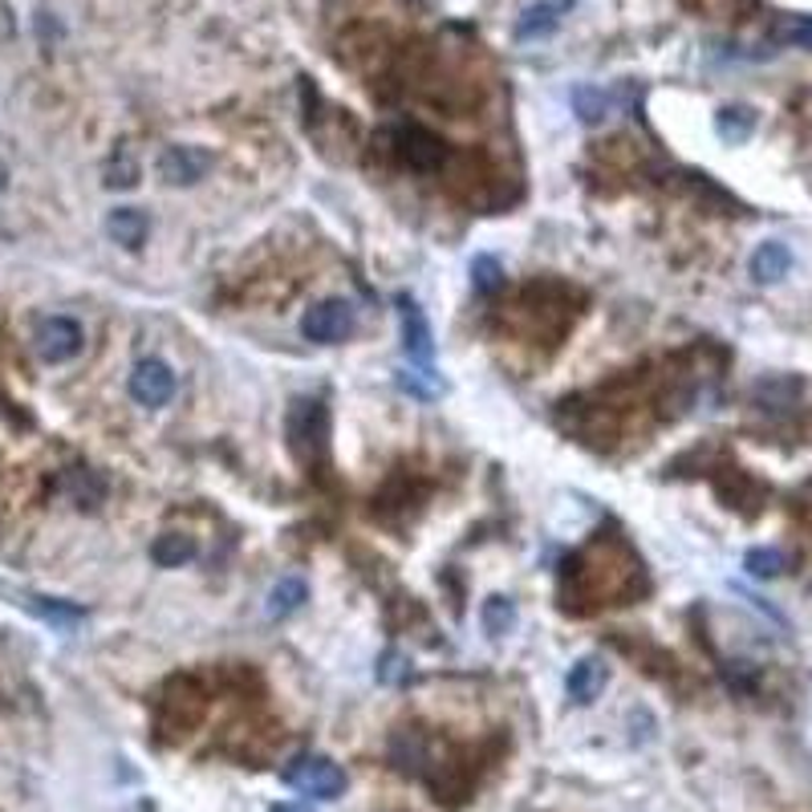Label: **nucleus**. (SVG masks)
Listing matches in <instances>:
<instances>
[{
  "label": "nucleus",
  "mask_w": 812,
  "mask_h": 812,
  "mask_svg": "<svg viewBox=\"0 0 812 812\" xmlns=\"http://www.w3.org/2000/svg\"><path fill=\"white\" fill-rule=\"evenodd\" d=\"M285 785L297 788V792H305V797L337 800L342 792H346V772H342L330 756L305 752V756H297L293 764L285 768Z\"/></svg>",
  "instance_id": "1"
},
{
  "label": "nucleus",
  "mask_w": 812,
  "mask_h": 812,
  "mask_svg": "<svg viewBox=\"0 0 812 812\" xmlns=\"http://www.w3.org/2000/svg\"><path fill=\"white\" fill-rule=\"evenodd\" d=\"M354 305L349 301H321V305H313L301 318V333H305L309 342H321V346H333V342H342V337H349L354 333Z\"/></svg>",
  "instance_id": "2"
},
{
  "label": "nucleus",
  "mask_w": 812,
  "mask_h": 812,
  "mask_svg": "<svg viewBox=\"0 0 812 812\" xmlns=\"http://www.w3.org/2000/svg\"><path fill=\"white\" fill-rule=\"evenodd\" d=\"M81 325L69 318H49L41 321L37 333H33V346H37V358L49 361V366H62V361L78 358L81 354Z\"/></svg>",
  "instance_id": "3"
},
{
  "label": "nucleus",
  "mask_w": 812,
  "mask_h": 812,
  "mask_svg": "<svg viewBox=\"0 0 812 812\" xmlns=\"http://www.w3.org/2000/svg\"><path fill=\"white\" fill-rule=\"evenodd\" d=\"M394 151H399V159L414 171H435L443 159H447V147H443V138H435L431 131L423 126H399L394 131Z\"/></svg>",
  "instance_id": "4"
},
{
  "label": "nucleus",
  "mask_w": 812,
  "mask_h": 812,
  "mask_svg": "<svg viewBox=\"0 0 812 812\" xmlns=\"http://www.w3.org/2000/svg\"><path fill=\"white\" fill-rule=\"evenodd\" d=\"M212 171V155L203 147H167L159 155V179L167 187H191Z\"/></svg>",
  "instance_id": "5"
},
{
  "label": "nucleus",
  "mask_w": 812,
  "mask_h": 812,
  "mask_svg": "<svg viewBox=\"0 0 812 812\" xmlns=\"http://www.w3.org/2000/svg\"><path fill=\"white\" fill-rule=\"evenodd\" d=\"M131 394H134V402H143V407H163V402H171V394H175L171 366L159 358H143L131 374Z\"/></svg>",
  "instance_id": "6"
},
{
  "label": "nucleus",
  "mask_w": 812,
  "mask_h": 812,
  "mask_svg": "<svg viewBox=\"0 0 812 812\" xmlns=\"http://www.w3.org/2000/svg\"><path fill=\"white\" fill-rule=\"evenodd\" d=\"M399 318H402V349L414 366L431 370V354H435V342H431V325H426L423 309L414 305L411 297H399Z\"/></svg>",
  "instance_id": "7"
},
{
  "label": "nucleus",
  "mask_w": 812,
  "mask_h": 812,
  "mask_svg": "<svg viewBox=\"0 0 812 812\" xmlns=\"http://www.w3.org/2000/svg\"><path fill=\"white\" fill-rule=\"evenodd\" d=\"M565 9H572V0H541V4H529L524 16L516 21V41L548 37V33L560 25V13H565Z\"/></svg>",
  "instance_id": "8"
},
{
  "label": "nucleus",
  "mask_w": 812,
  "mask_h": 812,
  "mask_svg": "<svg viewBox=\"0 0 812 812\" xmlns=\"http://www.w3.org/2000/svg\"><path fill=\"white\" fill-rule=\"evenodd\" d=\"M605 679H610V670H605V663L601 658H581V663L569 670V699L572 703H593L601 694V687H605Z\"/></svg>",
  "instance_id": "9"
},
{
  "label": "nucleus",
  "mask_w": 812,
  "mask_h": 812,
  "mask_svg": "<svg viewBox=\"0 0 812 812\" xmlns=\"http://www.w3.org/2000/svg\"><path fill=\"white\" fill-rule=\"evenodd\" d=\"M147 215L138 212V208H114L107 215V236L110 241H119L122 248H143L147 241Z\"/></svg>",
  "instance_id": "10"
},
{
  "label": "nucleus",
  "mask_w": 812,
  "mask_h": 812,
  "mask_svg": "<svg viewBox=\"0 0 812 812\" xmlns=\"http://www.w3.org/2000/svg\"><path fill=\"white\" fill-rule=\"evenodd\" d=\"M289 435H293V447H305V443L325 440V411L321 402H297L293 414H289Z\"/></svg>",
  "instance_id": "11"
},
{
  "label": "nucleus",
  "mask_w": 812,
  "mask_h": 812,
  "mask_svg": "<svg viewBox=\"0 0 812 812\" xmlns=\"http://www.w3.org/2000/svg\"><path fill=\"white\" fill-rule=\"evenodd\" d=\"M788 268H792V253H788V244H780V241L759 244L756 256H752V277H756L759 285H772V280H780Z\"/></svg>",
  "instance_id": "12"
},
{
  "label": "nucleus",
  "mask_w": 812,
  "mask_h": 812,
  "mask_svg": "<svg viewBox=\"0 0 812 812\" xmlns=\"http://www.w3.org/2000/svg\"><path fill=\"white\" fill-rule=\"evenodd\" d=\"M196 553H200L196 536H183V533H167L151 545V560H155L159 569H179L187 560H196Z\"/></svg>",
  "instance_id": "13"
},
{
  "label": "nucleus",
  "mask_w": 812,
  "mask_h": 812,
  "mask_svg": "<svg viewBox=\"0 0 812 812\" xmlns=\"http://www.w3.org/2000/svg\"><path fill=\"white\" fill-rule=\"evenodd\" d=\"M309 589L301 577H280L277 586H272V593H268V618H289V613H297L301 605H305Z\"/></svg>",
  "instance_id": "14"
},
{
  "label": "nucleus",
  "mask_w": 812,
  "mask_h": 812,
  "mask_svg": "<svg viewBox=\"0 0 812 812\" xmlns=\"http://www.w3.org/2000/svg\"><path fill=\"white\" fill-rule=\"evenodd\" d=\"M572 110H577V119L586 122V126H598V122L610 119L613 110V98L598 86H577L572 90Z\"/></svg>",
  "instance_id": "15"
},
{
  "label": "nucleus",
  "mask_w": 812,
  "mask_h": 812,
  "mask_svg": "<svg viewBox=\"0 0 812 812\" xmlns=\"http://www.w3.org/2000/svg\"><path fill=\"white\" fill-rule=\"evenodd\" d=\"M715 131H720L723 143H747L752 131H756V114L747 107H723L715 114Z\"/></svg>",
  "instance_id": "16"
},
{
  "label": "nucleus",
  "mask_w": 812,
  "mask_h": 812,
  "mask_svg": "<svg viewBox=\"0 0 812 812\" xmlns=\"http://www.w3.org/2000/svg\"><path fill=\"white\" fill-rule=\"evenodd\" d=\"M25 605H29L33 613H37V618H45V622H54V626H78L81 618H86V610H78V605H69V601H57V598H29Z\"/></svg>",
  "instance_id": "17"
},
{
  "label": "nucleus",
  "mask_w": 812,
  "mask_h": 812,
  "mask_svg": "<svg viewBox=\"0 0 812 812\" xmlns=\"http://www.w3.org/2000/svg\"><path fill=\"white\" fill-rule=\"evenodd\" d=\"M480 622L492 638H504L508 630L516 626V605H512L508 598H488L483 601V610H480Z\"/></svg>",
  "instance_id": "18"
},
{
  "label": "nucleus",
  "mask_w": 812,
  "mask_h": 812,
  "mask_svg": "<svg viewBox=\"0 0 812 812\" xmlns=\"http://www.w3.org/2000/svg\"><path fill=\"white\" fill-rule=\"evenodd\" d=\"M744 569L752 572V577H759V581H772V577H780V572L788 569V560L780 548H747Z\"/></svg>",
  "instance_id": "19"
},
{
  "label": "nucleus",
  "mask_w": 812,
  "mask_h": 812,
  "mask_svg": "<svg viewBox=\"0 0 812 812\" xmlns=\"http://www.w3.org/2000/svg\"><path fill=\"white\" fill-rule=\"evenodd\" d=\"M500 280H504V268H500V260L496 256H476L471 260V285H476V293H496L500 289Z\"/></svg>",
  "instance_id": "20"
},
{
  "label": "nucleus",
  "mask_w": 812,
  "mask_h": 812,
  "mask_svg": "<svg viewBox=\"0 0 812 812\" xmlns=\"http://www.w3.org/2000/svg\"><path fill=\"white\" fill-rule=\"evenodd\" d=\"M69 488H74V500H78L81 508H93L102 500V480H98L93 471H74V476H69Z\"/></svg>",
  "instance_id": "21"
},
{
  "label": "nucleus",
  "mask_w": 812,
  "mask_h": 812,
  "mask_svg": "<svg viewBox=\"0 0 812 812\" xmlns=\"http://www.w3.org/2000/svg\"><path fill=\"white\" fill-rule=\"evenodd\" d=\"M134 183H138V167L131 159L110 163L107 167V187H134Z\"/></svg>",
  "instance_id": "22"
},
{
  "label": "nucleus",
  "mask_w": 812,
  "mask_h": 812,
  "mask_svg": "<svg viewBox=\"0 0 812 812\" xmlns=\"http://www.w3.org/2000/svg\"><path fill=\"white\" fill-rule=\"evenodd\" d=\"M785 37L792 41V45H800V49H812V16H797V21L785 29Z\"/></svg>",
  "instance_id": "23"
},
{
  "label": "nucleus",
  "mask_w": 812,
  "mask_h": 812,
  "mask_svg": "<svg viewBox=\"0 0 812 812\" xmlns=\"http://www.w3.org/2000/svg\"><path fill=\"white\" fill-rule=\"evenodd\" d=\"M272 812H313V809H305V804H277Z\"/></svg>",
  "instance_id": "24"
}]
</instances>
